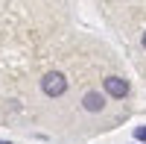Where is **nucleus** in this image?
<instances>
[{
  "mask_svg": "<svg viewBox=\"0 0 146 144\" xmlns=\"http://www.w3.org/2000/svg\"><path fill=\"white\" fill-rule=\"evenodd\" d=\"M135 138H137V141H146V127H137V129H135Z\"/></svg>",
  "mask_w": 146,
  "mask_h": 144,
  "instance_id": "20e7f679",
  "label": "nucleus"
},
{
  "mask_svg": "<svg viewBox=\"0 0 146 144\" xmlns=\"http://www.w3.org/2000/svg\"><path fill=\"white\" fill-rule=\"evenodd\" d=\"M102 88H105V94H108V97H126V94H129V82L123 79V77H105L102 79Z\"/></svg>",
  "mask_w": 146,
  "mask_h": 144,
  "instance_id": "f03ea898",
  "label": "nucleus"
},
{
  "mask_svg": "<svg viewBox=\"0 0 146 144\" xmlns=\"http://www.w3.org/2000/svg\"><path fill=\"white\" fill-rule=\"evenodd\" d=\"M41 91L47 94V97H62V94L67 91V77L58 74V71L44 74V77H41Z\"/></svg>",
  "mask_w": 146,
  "mask_h": 144,
  "instance_id": "f257e3e1",
  "label": "nucleus"
},
{
  "mask_svg": "<svg viewBox=\"0 0 146 144\" xmlns=\"http://www.w3.org/2000/svg\"><path fill=\"white\" fill-rule=\"evenodd\" d=\"M0 144H6V141H0Z\"/></svg>",
  "mask_w": 146,
  "mask_h": 144,
  "instance_id": "423d86ee",
  "label": "nucleus"
},
{
  "mask_svg": "<svg viewBox=\"0 0 146 144\" xmlns=\"http://www.w3.org/2000/svg\"><path fill=\"white\" fill-rule=\"evenodd\" d=\"M143 47H146V32H143Z\"/></svg>",
  "mask_w": 146,
  "mask_h": 144,
  "instance_id": "39448f33",
  "label": "nucleus"
},
{
  "mask_svg": "<svg viewBox=\"0 0 146 144\" xmlns=\"http://www.w3.org/2000/svg\"><path fill=\"white\" fill-rule=\"evenodd\" d=\"M82 106H85V112H102V109H105V94L88 91V94L82 97Z\"/></svg>",
  "mask_w": 146,
  "mask_h": 144,
  "instance_id": "7ed1b4c3",
  "label": "nucleus"
}]
</instances>
